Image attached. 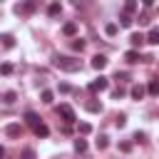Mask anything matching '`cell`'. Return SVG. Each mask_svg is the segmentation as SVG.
Returning <instances> with one entry per match:
<instances>
[{
	"label": "cell",
	"mask_w": 159,
	"mask_h": 159,
	"mask_svg": "<svg viewBox=\"0 0 159 159\" xmlns=\"http://www.w3.org/2000/svg\"><path fill=\"white\" fill-rule=\"evenodd\" d=\"M55 67L62 70V72H80V70H82V60L67 57V55H57V57H55Z\"/></svg>",
	"instance_id": "1"
},
{
	"label": "cell",
	"mask_w": 159,
	"mask_h": 159,
	"mask_svg": "<svg viewBox=\"0 0 159 159\" xmlns=\"http://www.w3.org/2000/svg\"><path fill=\"white\" fill-rule=\"evenodd\" d=\"M107 87H109V80H107V77H102V75H99L97 80H92V82H89V92H104Z\"/></svg>",
	"instance_id": "2"
},
{
	"label": "cell",
	"mask_w": 159,
	"mask_h": 159,
	"mask_svg": "<svg viewBox=\"0 0 159 159\" xmlns=\"http://www.w3.org/2000/svg\"><path fill=\"white\" fill-rule=\"evenodd\" d=\"M60 117H62L67 124H72V122L77 119V117H75V109H72L70 104H60Z\"/></svg>",
	"instance_id": "3"
},
{
	"label": "cell",
	"mask_w": 159,
	"mask_h": 159,
	"mask_svg": "<svg viewBox=\"0 0 159 159\" xmlns=\"http://www.w3.org/2000/svg\"><path fill=\"white\" fill-rule=\"evenodd\" d=\"M5 134H7L10 139H20V137H22V124H17V122L7 124V127H5Z\"/></svg>",
	"instance_id": "4"
},
{
	"label": "cell",
	"mask_w": 159,
	"mask_h": 159,
	"mask_svg": "<svg viewBox=\"0 0 159 159\" xmlns=\"http://www.w3.org/2000/svg\"><path fill=\"white\" fill-rule=\"evenodd\" d=\"M124 60H127L129 65H134V62L142 60V55H139V50H127V52H124Z\"/></svg>",
	"instance_id": "5"
},
{
	"label": "cell",
	"mask_w": 159,
	"mask_h": 159,
	"mask_svg": "<svg viewBox=\"0 0 159 159\" xmlns=\"http://www.w3.org/2000/svg\"><path fill=\"white\" fill-rule=\"evenodd\" d=\"M92 67H94V70H104V67H107V57H104V55H94V57H92Z\"/></svg>",
	"instance_id": "6"
},
{
	"label": "cell",
	"mask_w": 159,
	"mask_h": 159,
	"mask_svg": "<svg viewBox=\"0 0 159 159\" xmlns=\"http://www.w3.org/2000/svg\"><path fill=\"white\" fill-rule=\"evenodd\" d=\"M25 122H27V124H30L32 129H37V127L42 124V122H40V117H37L35 112H27V114H25Z\"/></svg>",
	"instance_id": "7"
},
{
	"label": "cell",
	"mask_w": 159,
	"mask_h": 159,
	"mask_svg": "<svg viewBox=\"0 0 159 159\" xmlns=\"http://www.w3.org/2000/svg\"><path fill=\"white\" fill-rule=\"evenodd\" d=\"M144 42H149V45H157V42H159V30H157V27H152V30L147 32Z\"/></svg>",
	"instance_id": "8"
},
{
	"label": "cell",
	"mask_w": 159,
	"mask_h": 159,
	"mask_svg": "<svg viewBox=\"0 0 159 159\" xmlns=\"http://www.w3.org/2000/svg\"><path fill=\"white\" fill-rule=\"evenodd\" d=\"M35 10V2H25V5H15V12H20V15H27V12H32Z\"/></svg>",
	"instance_id": "9"
},
{
	"label": "cell",
	"mask_w": 159,
	"mask_h": 159,
	"mask_svg": "<svg viewBox=\"0 0 159 159\" xmlns=\"http://www.w3.org/2000/svg\"><path fill=\"white\" fill-rule=\"evenodd\" d=\"M60 12H62V5H60V2H50V5H47V15H50V17H57Z\"/></svg>",
	"instance_id": "10"
},
{
	"label": "cell",
	"mask_w": 159,
	"mask_h": 159,
	"mask_svg": "<svg viewBox=\"0 0 159 159\" xmlns=\"http://www.w3.org/2000/svg\"><path fill=\"white\" fill-rule=\"evenodd\" d=\"M144 89H147L152 97H157V94H159V80H149V84H147Z\"/></svg>",
	"instance_id": "11"
},
{
	"label": "cell",
	"mask_w": 159,
	"mask_h": 159,
	"mask_svg": "<svg viewBox=\"0 0 159 159\" xmlns=\"http://www.w3.org/2000/svg\"><path fill=\"white\" fill-rule=\"evenodd\" d=\"M144 92H147V89H144V84H134V87L129 89V94H132L134 99H142V97H144Z\"/></svg>",
	"instance_id": "12"
},
{
	"label": "cell",
	"mask_w": 159,
	"mask_h": 159,
	"mask_svg": "<svg viewBox=\"0 0 159 159\" xmlns=\"http://www.w3.org/2000/svg\"><path fill=\"white\" fill-rule=\"evenodd\" d=\"M62 32H65L67 37H72V35L77 32V22H65V25H62Z\"/></svg>",
	"instance_id": "13"
},
{
	"label": "cell",
	"mask_w": 159,
	"mask_h": 159,
	"mask_svg": "<svg viewBox=\"0 0 159 159\" xmlns=\"http://www.w3.org/2000/svg\"><path fill=\"white\" fill-rule=\"evenodd\" d=\"M0 42H2V47H7V50L15 47V37H12V35H0Z\"/></svg>",
	"instance_id": "14"
},
{
	"label": "cell",
	"mask_w": 159,
	"mask_h": 159,
	"mask_svg": "<svg viewBox=\"0 0 159 159\" xmlns=\"http://www.w3.org/2000/svg\"><path fill=\"white\" fill-rule=\"evenodd\" d=\"M137 7H139V5H137L134 0H127V2H124V15H132V12H137Z\"/></svg>",
	"instance_id": "15"
},
{
	"label": "cell",
	"mask_w": 159,
	"mask_h": 159,
	"mask_svg": "<svg viewBox=\"0 0 159 159\" xmlns=\"http://www.w3.org/2000/svg\"><path fill=\"white\" fill-rule=\"evenodd\" d=\"M132 22H134L132 15H124V12L119 15V25H122V27H132Z\"/></svg>",
	"instance_id": "16"
},
{
	"label": "cell",
	"mask_w": 159,
	"mask_h": 159,
	"mask_svg": "<svg viewBox=\"0 0 159 159\" xmlns=\"http://www.w3.org/2000/svg\"><path fill=\"white\" fill-rule=\"evenodd\" d=\"M104 32H107L109 37H114V35L119 32V27H117V22H107V25H104Z\"/></svg>",
	"instance_id": "17"
},
{
	"label": "cell",
	"mask_w": 159,
	"mask_h": 159,
	"mask_svg": "<svg viewBox=\"0 0 159 159\" xmlns=\"http://www.w3.org/2000/svg\"><path fill=\"white\" fill-rule=\"evenodd\" d=\"M129 42H132L134 47H142V42H144V35H142V32H134V35L129 37Z\"/></svg>",
	"instance_id": "18"
},
{
	"label": "cell",
	"mask_w": 159,
	"mask_h": 159,
	"mask_svg": "<svg viewBox=\"0 0 159 159\" xmlns=\"http://www.w3.org/2000/svg\"><path fill=\"white\" fill-rule=\"evenodd\" d=\"M15 99H17V92H12V89L2 94V102H5V104H15Z\"/></svg>",
	"instance_id": "19"
},
{
	"label": "cell",
	"mask_w": 159,
	"mask_h": 159,
	"mask_svg": "<svg viewBox=\"0 0 159 159\" xmlns=\"http://www.w3.org/2000/svg\"><path fill=\"white\" fill-rule=\"evenodd\" d=\"M75 152L84 154V152H87V142H84V139H75Z\"/></svg>",
	"instance_id": "20"
},
{
	"label": "cell",
	"mask_w": 159,
	"mask_h": 159,
	"mask_svg": "<svg viewBox=\"0 0 159 159\" xmlns=\"http://www.w3.org/2000/svg\"><path fill=\"white\" fill-rule=\"evenodd\" d=\"M40 97H42V102H45V104H52V99H55V94H52L50 89H42V94H40Z\"/></svg>",
	"instance_id": "21"
},
{
	"label": "cell",
	"mask_w": 159,
	"mask_h": 159,
	"mask_svg": "<svg viewBox=\"0 0 159 159\" xmlns=\"http://www.w3.org/2000/svg\"><path fill=\"white\" fill-rule=\"evenodd\" d=\"M77 132H80V134H89V132H92V124H87V122H80V124H77Z\"/></svg>",
	"instance_id": "22"
},
{
	"label": "cell",
	"mask_w": 159,
	"mask_h": 159,
	"mask_svg": "<svg viewBox=\"0 0 159 159\" xmlns=\"http://www.w3.org/2000/svg\"><path fill=\"white\" fill-rule=\"evenodd\" d=\"M35 134H37V137H42V139H45V137H47V134H50V127H47V124H40V127H37V129H35Z\"/></svg>",
	"instance_id": "23"
},
{
	"label": "cell",
	"mask_w": 159,
	"mask_h": 159,
	"mask_svg": "<svg viewBox=\"0 0 159 159\" xmlns=\"http://www.w3.org/2000/svg\"><path fill=\"white\" fill-rule=\"evenodd\" d=\"M12 70H15V67H12L10 62H2V65H0V75H12Z\"/></svg>",
	"instance_id": "24"
},
{
	"label": "cell",
	"mask_w": 159,
	"mask_h": 159,
	"mask_svg": "<svg viewBox=\"0 0 159 159\" xmlns=\"http://www.w3.org/2000/svg\"><path fill=\"white\" fill-rule=\"evenodd\" d=\"M72 50L82 52V50H84V40H72Z\"/></svg>",
	"instance_id": "25"
},
{
	"label": "cell",
	"mask_w": 159,
	"mask_h": 159,
	"mask_svg": "<svg viewBox=\"0 0 159 159\" xmlns=\"http://www.w3.org/2000/svg\"><path fill=\"white\" fill-rule=\"evenodd\" d=\"M87 109L89 112H102V104L99 102H87Z\"/></svg>",
	"instance_id": "26"
},
{
	"label": "cell",
	"mask_w": 159,
	"mask_h": 159,
	"mask_svg": "<svg viewBox=\"0 0 159 159\" xmlns=\"http://www.w3.org/2000/svg\"><path fill=\"white\" fill-rule=\"evenodd\" d=\"M22 159H35V149L25 147V149H22Z\"/></svg>",
	"instance_id": "27"
},
{
	"label": "cell",
	"mask_w": 159,
	"mask_h": 159,
	"mask_svg": "<svg viewBox=\"0 0 159 159\" xmlns=\"http://www.w3.org/2000/svg\"><path fill=\"white\" fill-rule=\"evenodd\" d=\"M107 144H109V142H107V137L102 134V137L97 139V149H107Z\"/></svg>",
	"instance_id": "28"
},
{
	"label": "cell",
	"mask_w": 159,
	"mask_h": 159,
	"mask_svg": "<svg viewBox=\"0 0 159 159\" xmlns=\"http://www.w3.org/2000/svg\"><path fill=\"white\" fill-rule=\"evenodd\" d=\"M114 124H117V127H124V124H127V117H124V114H117Z\"/></svg>",
	"instance_id": "29"
},
{
	"label": "cell",
	"mask_w": 159,
	"mask_h": 159,
	"mask_svg": "<svg viewBox=\"0 0 159 159\" xmlns=\"http://www.w3.org/2000/svg\"><path fill=\"white\" fill-rule=\"evenodd\" d=\"M147 137H144V132H134V142H144Z\"/></svg>",
	"instance_id": "30"
},
{
	"label": "cell",
	"mask_w": 159,
	"mask_h": 159,
	"mask_svg": "<svg viewBox=\"0 0 159 159\" xmlns=\"http://www.w3.org/2000/svg\"><path fill=\"white\" fill-rule=\"evenodd\" d=\"M129 149H132L129 142H122V144H119V152H129Z\"/></svg>",
	"instance_id": "31"
},
{
	"label": "cell",
	"mask_w": 159,
	"mask_h": 159,
	"mask_svg": "<svg viewBox=\"0 0 159 159\" xmlns=\"http://www.w3.org/2000/svg\"><path fill=\"white\" fill-rule=\"evenodd\" d=\"M112 94H114V99H119V97H122V94H124V89H122V87H117V89H114V92H112Z\"/></svg>",
	"instance_id": "32"
},
{
	"label": "cell",
	"mask_w": 159,
	"mask_h": 159,
	"mask_svg": "<svg viewBox=\"0 0 159 159\" xmlns=\"http://www.w3.org/2000/svg\"><path fill=\"white\" fill-rule=\"evenodd\" d=\"M2 157H5V149H2V147H0V159H2Z\"/></svg>",
	"instance_id": "33"
}]
</instances>
